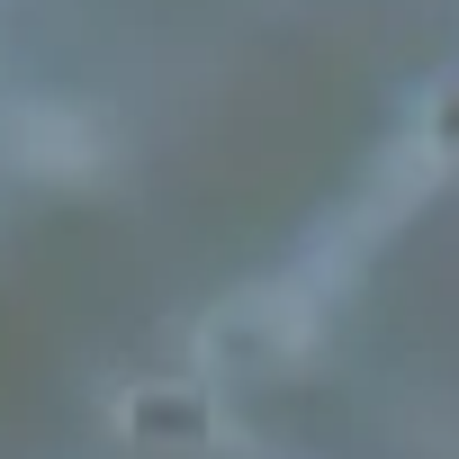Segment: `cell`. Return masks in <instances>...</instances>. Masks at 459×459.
<instances>
[{
  "instance_id": "obj_1",
  "label": "cell",
  "mask_w": 459,
  "mask_h": 459,
  "mask_svg": "<svg viewBox=\"0 0 459 459\" xmlns=\"http://www.w3.org/2000/svg\"><path fill=\"white\" fill-rule=\"evenodd\" d=\"M0 144H10V162L37 171V180H91L108 162V126L91 108H64V100L10 108V117H0Z\"/></svg>"
},
{
  "instance_id": "obj_2",
  "label": "cell",
  "mask_w": 459,
  "mask_h": 459,
  "mask_svg": "<svg viewBox=\"0 0 459 459\" xmlns=\"http://www.w3.org/2000/svg\"><path fill=\"white\" fill-rule=\"evenodd\" d=\"M316 333V307L298 289H253L235 307H216L207 316V351L216 360H262V351H298Z\"/></svg>"
}]
</instances>
